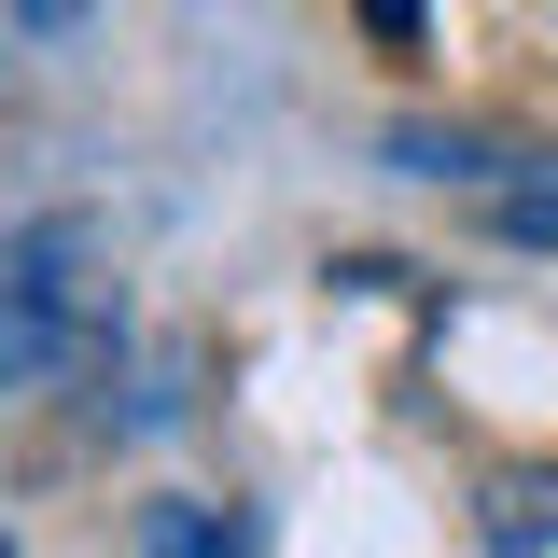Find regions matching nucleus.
<instances>
[{"instance_id": "f257e3e1", "label": "nucleus", "mask_w": 558, "mask_h": 558, "mask_svg": "<svg viewBox=\"0 0 558 558\" xmlns=\"http://www.w3.org/2000/svg\"><path fill=\"white\" fill-rule=\"evenodd\" d=\"M70 252H84V223H43V238L0 266V391L84 349V279H70Z\"/></svg>"}, {"instance_id": "f03ea898", "label": "nucleus", "mask_w": 558, "mask_h": 558, "mask_svg": "<svg viewBox=\"0 0 558 558\" xmlns=\"http://www.w3.org/2000/svg\"><path fill=\"white\" fill-rule=\"evenodd\" d=\"M558 531V475H502L488 488V545H545Z\"/></svg>"}, {"instance_id": "7ed1b4c3", "label": "nucleus", "mask_w": 558, "mask_h": 558, "mask_svg": "<svg viewBox=\"0 0 558 558\" xmlns=\"http://www.w3.org/2000/svg\"><path fill=\"white\" fill-rule=\"evenodd\" d=\"M154 558H252V545H238V517H223V531H209V517H154Z\"/></svg>"}, {"instance_id": "20e7f679", "label": "nucleus", "mask_w": 558, "mask_h": 558, "mask_svg": "<svg viewBox=\"0 0 558 558\" xmlns=\"http://www.w3.org/2000/svg\"><path fill=\"white\" fill-rule=\"evenodd\" d=\"M502 223H517V238H558V196H517Z\"/></svg>"}, {"instance_id": "39448f33", "label": "nucleus", "mask_w": 558, "mask_h": 558, "mask_svg": "<svg viewBox=\"0 0 558 558\" xmlns=\"http://www.w3.org/2000/svg\"><path fill=\"white\" fill-rule=\"evenodd\" d=\"M14 14H28V28H84V0H14Z\"/></svg>"}, {"instance_id": "423d86ee", "label": "nucleus", "mask_w": 558, "mask_h": 558, "mask_svg": "<svg viewBox=\"0 0 558 558\" xmlns=\"http://www.w3.org/2000/svg\"><path fill=\"white\" fill-rule=\"evenodd\" d=\"M0 558H14V545H0Z\"/></svg>"}]
</instances>
